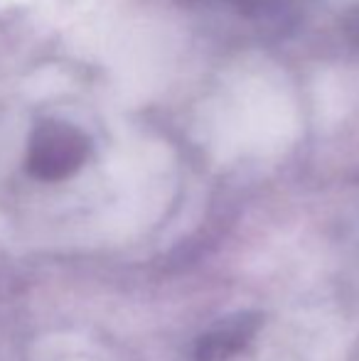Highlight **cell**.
<instances>
[{
  "mask_svg": "<svg viewBox=\"0 0 359 361\" xmlns=\"http://www.w3.org/2000/svg\"><path fill=\"white\" fill-rule=\"evenodd\" d=\"M89 152V140L77 128L47 123L37 130L30 150V170L42 180H62L82 167Z\"/></svg>",
  "mask_w": 359,
  "mask_h": 361,
  "instance_id": "1",
  "label": "cell"
}]
</instances>
